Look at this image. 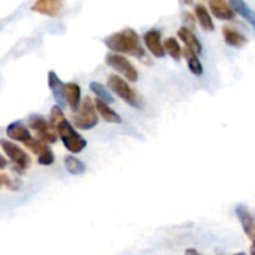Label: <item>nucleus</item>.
Here are the masks:
<instances>
[{
    "label": "nucleus",
    "mask_w": 255,
    "mask_h": 255,
    "mask_svg": "<svg viewBox=\"0 0 255 255\" xmlns=\"http://www.w3.org/2000/svg\"><path fill=\"white\" fill-rule=\"evenodd\" d=\"M161 32L156 29H151L143 35V41L144 45L147 46L148 51L151 52L153 56L156 57H164L166 52H164L163 44L161 40Z\"/></svg>",
    "instance_id": "1a4fd4ad"
},
{
    "label": "nucleus",
    "mask_w": 255,
    "mask_h": 255,
    "mask_svg": "<svg viewBox=\"0 0 255 255\" xmlns=\"http://www.w3.org/2000/svg\"><path fill=\"white\" fill-rule=\"evenodd\" d=\"M178 37L184 42V44H186V47L193 50L196 54H201L203 47H202L201 41L197 39V36L193 34V31H192V30L182 26L181 29L178 30Z\"/></svg>",
    "instance_id": "f3484780"
},
{
    "label": "nucleus",
    "mask_w": 255,
    "mask_h": 255,
    "mask_svg": "<svg viewBox=\"0 0 255 255\" xmlns=\"http://www.w3.org/2000/svg\"><path fill=\"white\" fill-rule=\"evenodd\" d=\"M64 96L67 106L72 111L76 112L79 110L80 105H81V89H80L79 85L75 84V82H67V84H65Z\"/></svg>",
    "instance_id": "4468645a"
},
{
    "label": "nucleus",
    "mask_w": 255,
    "mask_h": 255,
    "mask_svg": "<svg viewBox=\"0 0 255 255\" xmlns=\"http://www.w3.org/2000/svg\"><path fill=\"white\" fill-rule=\"evenodd\" d=\"M72 122L74 126L79 129H92L99 124V117H97L95 104L91 97H85L80 105L79 110L72 114Z\"/></svg>",
    "instance_id": "7ed1b4c3"
},
{
    "label": "nucleus",
    "mask_w": 255,
    "mask_h": 255,
    "mask_svg": "<svg viewBox=\"0 0 255 255\" xmlns=\"http://www.w3.org/2000/svg\"><path fill=\"white\" fill-rule=\"evenodd\" d=\"M94 104H95V109H96V112H99V114L101 115V117L105 120V121L110 122V124H121L122 122L121 116H120L117 112H115L109 105L100 101L99 99H96V101H95Z\"/></svg>",
    "instance_id": "6ab92c4d"
},
{
    "label": "nucleus",
    "mask_w": 255,
    "mask_h": 255,
    "mask_svg": "<svg viewBox=\"0 0 255 255\" xmlns=\"http://www.w3.org/2000/svg\"><path fill=\"white\" fill-rule=\"evenodd\" d=\"M232 9L234 10V12H238L242 17L247 20L255 30V11L253 9L249 7V5L246 1H242V0H232L231 2Z\"/></svg>",
    "instance_id": "aec40b11"
},
{
    "label": "nucleus",
    "mask_w": 255,
    "mask_h": 255,
    "mask_svg": "<svg viewBox=\"0 0 255 255\" xmlns=\"http://www.w3.org/2000/svg\"><path fill=\"white\" fill-rule=\"evenodd\" d=\"M251 255H255V241L252 243L251 247Z\"/></svg>",
    "instance_id": "c756f323"
},
{
    "label": "nucleus",
    "mask_w": 255,
    "mask_h": 255,
    "mask_svg": "<svg viewBox=\"0 0 255 255\" xmlns=\"http://www.w3.org/2000/svg\"><path fill=\"white\" fill-rule=\"evenodd\" d=\"M90 90H91V91L94 92L95 95H96L97 99H99L100 101L105 102V104H107V105L114 104V102H115L112 95L110 94L109 91H107L106 87H105L104 85L101 84V82L92 81L91 84H90Z\"/></svg>",
    "instance_id": "5701e85b"
},
{
    "label": "nucleus",
    "mask_w": 255,
    "mask_h": 255,
    "mask_svg": "<svg viewBox=\"0 0 255 255\" xmlns=\"http://www.w3.org/2000/svg\"><path fill=\"white\" fill-rule=\"evenodd\" d=\"M0 147L4 151V153L9 157L10 161L12 162L15 171H17L19 173H24L26 169L30 168L31 158L21 147L6 138H0Z\"/></svg>",
    "instance_id": "20e7f679"
},
{
    "label": "nucleus",
    "mask_w": 255,
    "mask_h": 255,
    "mask_svg": "<svg viewBox=\"0 0 255 255\" xmlns=\"http://www.w3.org/2000/svg\"><path fill=\"white\" fill-rule=\"evenodd\" d=\"M0 178H1V184H5L11 191H17L19 189L20 183H17L14 179H10L6 174H0Z\"/></svg>",
    "instance_id": "a878e982"
},
{
    "label": "nucleus",
    "mask_w": 255,
    "mask_h": 255,
    "mask_svg": "<svg viewBox=\"0 0 255 255\" xmlns=\"http://www.w3.org/2000/svg\"><path fill=\"white\" fill-rule=\"evenodd\" d=\"M6 134L10 139H14V141L21 142L22 144H26L30 139L32 138L31 133L27 129V127L25 126L22 122L16 121L10 124L9 126L6 127Z\"/></svg>",
    "instance_id": "f8f14e48"
},
{
    "label": "nucleus",
    "mask_w": 255,
    "mask_h": 255,
    "mask_svg": "<svg viewBox=\"0 0 255 255\" xmlns=\"http://www.w3.org/2000/svg\"><path fill=\"white\" fill-rule=\"evenodd\" d=\"M182 54H183V56L186 57L187 65H188L192 74L197 75V76H201V75L203 74V66H202L201 61H199L196 52H194L193 50L186 47V49L182 50Z\"/></svg>",
    "instance_id": "412c9836"
},
{
    "label": "nucleus",
    "mask_w": 255,
    "mask_h": 255,
    "mask_svg": "<svg viewBox=\"0 0 255 255\" xmlns=\"http://www.w3.org/2000/svg\"><path fill=\"white\" fill-rule=\"evenodd\" d=\"M64 119H65V116H64V112H62L61 107H59L57 105L52 106L51 111H50L49 124H50V126H51V128L54 129V131H55V128H56L57 125H59L60 122H61Z\"/></svg>",
    "instance_id": "393cba45"
},
{
    "label": "nucleus",
    "mask_w": 255,
    "mask_h": 255,
    "mask_svg": "<svg viewBox=\"0 0 255 255\" xmlns=\"http://www.w3.org/2000/svg\"><path fill=\"white\" fill-rule=\"evenodd\" d=\"M184 255H202V254H199L196 249H187L186 254Z\"/></svg>",
    "instance_id": "c85d7f7f"
},
{
    "label": "nucleus",
    "mask_w": 255,
    "mask_h": 255,
    "mask_svg": "<svg viewBox=\"0 0 255 255\" xmlns=\"http://www.w3.org/2000/svg\"><path fill=\"white\" fill-rule=\"evenodd\" d=\"M106 64L110 67L126 77L129 82H136L138 80V71L136 67L128 61L125 56L120 54H110L106 56Z\"/></svg>",
    "instance_id": "0eeeda50"
},
{
    "label": "nucleus",
    "mask_w": 255,
    "mask_h": 255,
    "mask_svg": "<svg viewBox=\"0 0 255 255\" xmlns=\"http://www.w3.org/2000/svg\"><path fill=\"white\" fill-rule=\"evenodd\" d=\"M55 132L59 134L60 139L62 141L64 146L71 153H80L87 146L86 139L74 128V126L66 119H64L57 125L56 128H55Z\"/></svg>",
    "instance_id": "f03ea898"
},
{
    "label": "nucleus",
    "mask_w": 255,
    "mask_h": 255,
    "mask_svg": "<svg viewBox=\"0 0 255 255\" xmlns=\"http://www.w3.org/2000/svg\"><path fill=\"white\" fill-rule=\"evenodd\" d=\"M209 9L212 14L221 20H233L236 17V12L232 9L231 4L224 0H211L209 1Z\"/></svg>",
    "instance_id": "2eb2a0df"
},
{
    "label": "nucleus",
    "mask_w": 255,
    "mask_h": 255,
    "mask_svg": "<svg viewBox=\"0 0 255 255\" xmlns=\"http://www.w3.org/2000/svg\"><path fill=\"white\" fill-rule=\"evenodd\" d=\"M29 128L32 129L37 134L40 141L45 143H55L57 141V134L50 126L49 121H46L41 115H31L27 120Z\"/></svg>",
    "instance_id": "423d86ee"
},
{
    "label": "nucleus",
    "mask_w": 255,
    "mask_h": 255,
    "mask_svg": "<svg viewBox=\"0 0 255 255\" xmlns=\"http://www.w3.org/2000/svg\"><path fill=\"white\" fill-rule=\"evenodd\" d=\"M236 214L238 217L239 222H241L242 227H243L244 233L248 236L249 239L252 241H255V219L254 217L252 216L251 212L248 211L246 206L243 204H239L236 208Z\"/></svg>",
    "instance_id": "9d476101"
},
{
    "label": "nucleus",
    "mask_w": 255,
    "mask_h": 255,
    "mask_svg": "<svg viewBox=\"0 0 255 255\" xmlns=\"http://www.w3.org/2000/svg\"><path fill=\"white\" fill-rule=\"evenodd\" d=\"M64 164L66 171L72 176H80V174H84L86 172V166H85L84 162H81L74 156L65 157Z\"/></svg>",
    "instance_id": "4be33fe9"
},
{
    "label": "nucleus",
    "mask_w": 255,
    "mask_h": 255,
    "mask_svg": "<svg viewBox=\"0 0 255 255\" xmlns=\"http://www.w3.org/2000/svg\"><path fill=\"white\" fill-rule=\"evenodd\" d=\"M234 255H247L246 253H237V254H234Z\"/></svg>",
    "instance_id": "7c9ffc66"
},
{
    "label": "nucleus",
    "mask_w": 255,
    "mask_h": 255,
    "mask_svg": "<svg viewBox=\"0 0 255 255\" xmlns=\"http://www.w3.org/2000/svg\"><path fill=\"white\" fill-rule=\"evenodd\" d=\"M223 36L226 44L232 47H243L248 42V39L242 32L237 31L236 29L231 26L223 27Z\"/></svg>",
    "instance_id": "dca6fc26"
},
{
    "label": "nucleus",
    "mask_w": 255,
    "mask_h": 255,
    "mask_svg": "<svg viewBox=\"0 0 255 255\" xmlns=\"http://www.w3.org/2000/svg\"><path fill=\"white\" fill-rule=\"evenodd\" d=\"M107 87L112 92H115L120 99L124 100L126 104H128L129 106L134 107V109H139L142 106L141 100L138 99L134 90L117 75H110L109 79H107Z\"/></svg>",
    "instance_id": "39448f33"
},
{
    "label": "nucleus",
    "mask_w": 255,
    "mask_h": 255,
    "mask_svg": "<svg viewBox=\"0 0 255 255\" xmlns=\"http://www.w3.org/2000/svg\"><path fill=\"white\" fill-rule=\"evenodd\" d=\"M105 44L112 51L117 54H126L129 56H134L137 59H146V51L139 42V36L133 29H125L122 31L115 32L110 35Z\"/></svg>",
    "instance_id": "f257e3e1"
},
{
    "label": "nucleus",
    "mask_w": 255,
    "mask_h": 255,
    "mask_svg": "<svg viewBox=\"0 0 255 255\" xmlns=\"http://www.w3.org/2000/svg\"><path fill=\"white\" fill-rule=\"evenodd\" d=\"M47 84H49L50 90L52 92V96H54L56 105L59 107H65L66 106V102H65V96H64V89L65 84L60 80V77L55 74V71H50L47 75Z\"/></svg>",
    "instance_id": "9b49d317"
},
{
    "label": "nucleus",
    "mask_w": 255,
    "mask_h": 255,
    "mask_svg": "<svg viewBox=\"0 0 255 255\" xmlns=\"http://www.w3.org/2000/svg\"><path fill=\"white\" fill-rule=\"evenodd\" d=\"M183 19H184V21L187 22V26H188V24L191 25V26H189V30L194 29V24H196V20H194V16L191 14V12H188V11L183 12ZM187 26H184V27H187Z\"/></svg>",
    "instance_id": "bb28decb"
},
{
    "label": "nucleus",
    "mask_w": 255,
    "mask_h": 255,
    "mask_svg": "<svg viewBox=\"0 0 255 255\" xmlns=\"http://www.w3.org/2000/svg\"><path fill=\"white\" fill-rule=\"evenodd\" d=\"M163 49L164 52L171 55L174 60H179L182 56V49L179 46L178 41H177L176 37H168V39L164 40L163 42Z\"/></svg>",
    "instance_id": "b1692460"
},
{
    "label": "nucleus",
    "mask_w": 255,
    "mask_h": 255,
    "mask_svg": "<svg viewBox=\"0 0 255 255\" xmlns=\"http://www.w3.org/2000/svg\"><path fill=\"white\" fill-rule=\"evenodd\" d=\"M0 186H1V178H0Z\"/></svg>",
    "instance_id": "2f4dec72"
},
{
    "label": "nucleus",
    "mask_w": 255,
    "mask_h": 255,
    "mask_svg": "<svg viewBox=\"0 0 255 255\" xmlns=\"http://www.w3.org/2000/svg\"><path fill=\"white\" fill-rule=\"evenodd\" d=\"M64 2L59 0H40L34 2L32 5V11L39 12V14L47 15V16H56L62 10Z\"/></svg>",
    "instance_id": "ddd939ff"
},
{
    "label": "nucleus",
    "mask_w": 255,
    "mask_h": 255,
    "mask_svg": "<svg viewBox=\"0 0 255 255\" xmlns=\"http://www.w3.org/2000/svg\"><path fill=\"white\" fill-rule=\"evenodd\" d=\"M194 14H196L197 20H198L199 25L204 31L212 32L214 30V22L212 20L211 14L207 10V7L203 4L194 5Z\"/></svg>",
    "instance_id": "a211bd4d"
},
{
    "label": "nucleus",
    "mask_w": 255,
    "mask_h": 255,
    "mask_svg": "<svg viewBox=\"0 0 255 255\" xmlns=\"http://www.w3.org/2000/svg\"><path fill=\"white\" fill-rule=\"evenodd\" d=\"M7 166V161L0 154V169H4Z\"/></svg>",
    "instance_id": "cd10ccee"
},
{
    "label": "nucleus",
    "mask_w": 255,
    "mask_h": 255,
    "mask_svg": "<svg viewBox=\"0 0 255 255\" xmlns=\"http://www.w3.org/2000/svg\"><path fill=\"white\" fill-rule=\"evenodd\" d=\"M24 146L31 149L32 153L36 154L37 162L41 166H50V164H52L55 162V154L52 152V149L47 146V143L40 141L39 138H34L32 137Z\"/></svg>",
    "instance_id": "6e6552de"
}]
</instances>
